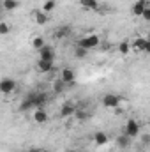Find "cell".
Returning <instances> with one entry per match:
<instances>
[{"label": "cell", "instance_id": "obj_1", "mask_svg": "<svg viewBox=\"0 0 150 152\" xmlns=\"http://www.w3.org/2000/svg\"><path fill=\"white\" fill-rule=\"evenodd\" d=\"M99 42H101L99 36L92 34V36H85V37H81V39H79V41H78V48L92 50V48H97V46H99Z\"/></svg>", "mask_w": 150, "mask_h": 152}, {"label": "cell", "instance_id": "obj_2", "mask_svg": "<svg viewBox=\"0 0 150 152\" xmlns=\"http://www.w3.org/2000/svg\"><path fill=\"white\" fill-rule=\"evenodd\" d=\"M27 99L32 103V108H42L46 104V101H48V96L44 92H32Z\"/></svg>", "mask_w": 150, "mask_h": 152}, {"label": "cell", "instance_id": "obj_3", "mask_svg": "<svg viewBox=\"0 0 150 152\" xmlns=\"http://www.w3.org/2000/svg\"><path fill=\"white\" fill-rule=\"evenodd\" d=\"M124 134H127L129 138H136L140 134V124L134 120V118H129L125 122V129H124Z\"/></svg>", "mask_w": 150, "mask_h": 152}, {"label": "cell", "instance_id": "obj_4", "mask_svg": "<svg viewBox=\"0 0 150 152\" xmlns=\"http://www.w3.org/2000/svg\"><path fill=\"white\" fill-rule=\"evenodd\" d=\"M14 90H16V81L14 80H11V78L0 80V92H2V96H9Z\"/></svg>", "mask_w": 150, "mask_h": 152}, {"label": "cell", "instance_id": "obj_5", "mask_svg": "<svg viewBox=\"0 0 150 152\" xmlns=\"http://www.w3.org/2000/svg\"><path fill=\"white\" fill-rule=\"evenodd\" d=\"M131 48L136 50V51H150V41L145 37H136L133 41Z\"/></svg>", "mask_w": 150, "mask_h": 152}, {"label": "cell", "instance_id": "obj_6", "mask_svg": "<svg viewBox=\"0 0 150 152\" xmlns=\"http://www.w3.org/2000/svg\"><path fill=\"white\" fill-rule=\"evenodd\" d=\"M37 51H39V58H41V60H50V62H53V58H55V51H53L51 46L44 44L42 48H39Z\"/></svg>", "mask_w": 150, "mask_h": 152}, {"label": "cell", "instance_id": "obj_7", "mask_svg": "<svg viewBox=\"0 0 150 152\" xmlns=\"http://www.w3.org/2000/svg\"><path fill=\"white\" fill-rule=\"evenodd\" d=\"M103 104L106 108H118L120 106V97L117 94H106L103 97Z\"/></svg>", "mask_w": 150, "mask_h": 152}, {"label": "cell", "instance_id": "obj_8", "mask_svg": "<svg viewBox=\"0 0 150 152\" xmlns=\"http://www.w3.org/2000/svg\"><path fill=\"white\" fill-rule=\"evenodd\" d=\"M145 7H150V0H136L134 4H133V14L134 16H141V12H143V9Z\"/></svg>", "mask_w": 150, "mask_h": 152}, {"label": "cell", "instance_id": "obj_9", "mask_svg": "<svg viewBox=\"0 0 150 152\" xmlns=\"http://www.w3.org/2000/svg\"><path fill=\"white\" fill-rule=\"evenodd\" d=\"M60 80L66 83V85H69V83H73L76 80V73L71 69V67H66V69H62V75H60Z\"/></svg>", "mask_w": 150, "mask_h": 152}, {"label": "cell", "instance_id": "obj_10", "mask_svg": "<svg viewBox=\"0 0 150 152\" xmlns=\"http://www.w3.org/2000/svg\"><path fill=\"white\" fill-rule=\"evenodd\" d=\"M74 112H76V106L73 103H64L62 108H60V117H62V118H67V117L74 115Z\"/></svg>", "mask_w": 150, "mask_h": 152}, {"label": "cell", "instance_id": "obj_11", "mask_svg": "<svg viewBox=\"0 0 150 152\" xmlns=\"http://www.w3.org/2000/svg\"><path fill=\"white\" fill-rule=\"evenodd\" d=\"M37 71L39 73H51L53 71V62H50V60H37Z\"/></svg>", "mask_w": 150, "mask_h": 152}, {"label": "cell", "instance_id": "obj_12", "mask_svg": "<svg viewBox=\"0 0 150 152\" xmlns=\"http://www.w3.org/2000/svg\"><path fill=\"white\" fill-rule=\"evenodd\" d=\"M94 143H95L97 147L106 145V143H108V134H106L104 131H97V133L94 134Z\"/></svg>", "mask_w": 150, "mask_h": 152}, {"label": "cell", "instance_id": "obj_13", "mask_svg": "<svg viewBox=\"0 0 150 152\" xmlns=\"http://www.w3.org/2000/svg\"><path fill=\"white\" fill-rule=\"evenodd\" d=\"M34 120H36L37 124H44V122L48 120V113L44 112V108H36V112H34Z\"/></svg>", "mask_w": 150, "mask_h": 152}, {"label": "cell", "instance_id": "obj_14", "mask_svg": "<svg viewBox=\"0 0 150 152\" xmlns=\"http://www.w3.org/2000/svg\"><path fill=\"white\" fill-rule=\"evenodd\" d=\"M79 5L87 11H95L99 7V2L97 0H79Z\"/></svg>", "mask_w": 150, "mask_h": 152}, {"label": "cell", "instance_id": "obj_15", "mask_svg": "<svg viewBox=\"0 0 150 152\" xmlns=\"http://www.w3.org/2000/svg\"><path fill=\"white\" fill-rule=\"evenodd\" d=\"M34 18H36V23L37 25H46L48 23V14L42 12V11H36L34 12Z\"/></svg>", "mask_w": 150, "mask_h": 152}, {"label": "cell", "instance_id": "obj_16", "mask_svg": "<svg viewBox=\"0 0 150 152\" xmlns=\"http://www.w3.org/2000/svg\"><path fill=\"white\" fill-rule=\"evenodd\" d=\"M131 140H133V138H129L127 134H120V136L117 138V143H118V147H122V149H127V147L131 145Z\"/></svg>", "mask_w": 150, "mask_h": 152}, {"label": "cell", "instance_id": "obj_17", "mask_svg": "<svg viewBox=\"0 0 150 152\" xmlns=\"http://www.w3.org/2000/svg\"><path fill=\"white\" fill-rule=\"evenodd\" d=\"M18 5H20L18 0H4V2H2V7H4L5 11H14V9H18Z\"/></svg>", "mask_w": 150, "mask_h": 152}, {"label": "cell", "instance_id": "obj_18", "mask_svg": "<svg viewBox=\"0 0 150 152\" xmlns=\"http://www.w3.org/2000/svg\"><path fill=\"white\" fill-rule=\"evenodd\" d=\"M55 5H57V2H55V0H46V2L42 4V9H41V11L48 14V12H51V11L55 9Z\"/></svg>", "mask_w": 150, "mask_h": 152}, {"label": "cell", "instance_id": "obj_19", "mask_svg": "<svg viewBox=\"0 0 150 152\" xmlns=\"http://www.w3.org/2000/svg\"><path fill=\"white\" fill-rule=\"evenodd\" d=\"M118 51H120L122 55L129 53V51H131V44H129V42H125V41H124V42H120V44H118Z\"/></svg>", "mask_w": 150, "mask_h": 152}, {"label": "cell", "instance_id": "obj_20", "mask_svg": "<svg viewBox=\"0 0 150 152\" xmlns=\"http://www.w3.org/2000/svg\"><path fill=\"white\" fill-rule=\"evenodd\" d=\"M11 32V25L5 21H0V36H7Z\"/></svg>", "mask_w": 150, "mask_h": 152}, {"label": "cell", "instance_id": "obj_21", "mask_svg": "<svg viewBox=\"0 0 150 152\" xmlns=\"http://www.w3.org/2000/svg\"><path fill=\"white\" fill-rule=\"evenodd\" d=\"M74 115H76V118H78V120H87V118H88V112H85V110H79V108H76Z\"/></svg>", "mask_w": 150, "mask_h": 152}, {"label": "cell", "instance_id": "obj_22", "mask_svg": "<svg viewBox=\"0 0 150 152\" xmlns=\"http://www.w3.org/2000/svg\"><path fill=\"white\" fill-rule=\"evenodd\" d=\"M87 53H88V50H85V48H78V46H76V50H74V57L76 58H85Z\"/></svg>", "mask_w": 150, "mask_h": 152}, {"label": "cell", "instance_id": "obj_23", "mask_svg": "<svg viewBox=\"0 0 150 152\" xmlns=\"http://www.w3.org/2000/svg\"><path fill=\"white\" fill-rule=\"evenodd\" d=\"M32 46H34L36 50L42 48V46H44V39H42V37H34V41H32Z\"/></svg>", "mask_w": 150, "mask_h": 152}, {"label": "cell", "instance_id": "obj_24", "mask_svg": "<svg viewBox=\"0 0 150 152\" xmlns=\"http://www.w3.org/2000/svg\"><path fill=\"white\" fill-rule=\"evenodd\" d=\"M30 108H32V103H30L28 99H25V101L21 103V106H20V110H21V112H27V110H30Z\"/></svg>", "mask_w": 150, "mask_h": 152}, {"label": "cell", "instance_id": "obj_25", "mask_svg": "<svg viewBox=\"0 0 150 152\" xmlns=\"http://www.w3.org/2000/svg\"><path fill=\"white\" fill-rule=\"evenodd\" d=\"M64 87H66V83H64L62 80H58V81L55 83V92H62V90H64Z\"/></svg>", "mask_w": 150, "mask_h": 152}, {"label": "cell", "instance_id": "obj_26", "mask_svg": "<svg viewBox=\"0 0 150 152\" xmlns=\"http://www.w3.org/2000/svg\"><path fill=\"white\" fill-rule=\"evenodd\" d=\"M141 18H143L145 21H150V7H145V9H143V12H141Z\"/></svg>", "mask_w": 150, "mask_h": 152}, {"label": "cell", "instance_id": "obj_27", "mask_svg": "<svg viewBox=\"0 0 150 152\" xmlns=\"http://www.w3.org/2000/svg\"><path fill=\"white\" fill-rule=\"evenodd\" d=\"M55 36H57L58 39H60V37H66V36H67V28H58Z\"/></svg>", "mask_w": 150, "mask_h": 152}, {"label": "cell", "instance_id": "obj_28", "mask_svg": "<svg viewBox=\"0 0 150 152\" xmlns=\"http://www.w3.org/2000/svg\"><path fill=\"white\" fill-rule=\"evenodd\" d=\"M28 152H39L37 149H32V151H28Z\"/></svg>", "mask_w": 150, "mask_h": 152}, {"label": "cell", "instance_id": "obj_29", "mask_svg": "<svg viewBox=\"0 0 150 152\" xmlns=\"http://www.w3.org/2000/svg\"><path fill=\"white\" fill-rule=\"evenodd\" d=\"M0 96H2V92H0Z\"/></svg>", "mask_w": 150, "mask_h": 152}]
</instances>
